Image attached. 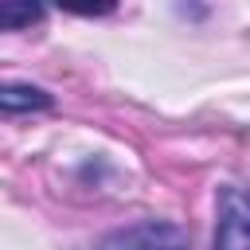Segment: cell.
Instances as JSON below:
<instances>
[{
	"instance_id": "obj_1",
	"label": "cell",
	"mask_w": 250,
	"mask_h": 250,
	"mask_svg": "<svg viewBox=\"0 0 250 250\" xmlns=\"http://www.w3.org/2000/svg\"><path fill=\"white\" fill-rule=\"evenodd\" d=\"M215 250H250V191L227 184L215 207Z\"/></svg>"
},
{
	"instance_id": "obj_2",
	"label": "cell",
	"mask_w": 250,
	"mask_h": 250,
	"mask_svg": "<svg viewBox=\"0 0 250 250\" xmlns=\"http://www.w3.org/2000/svg\"><path fill=\"white\" fill-rule=\"evenodd\" d=\"M102 250H188V234L172 223H137L102 242Z\"/></svg>"
},
{
	"instance_id": "obj_3",
	"label": "cell",
	"mask_w": 250,
	"mask_h": 250,
	"mask_svg": "<svg viewBox=\"0 0 250 250\" xmlns=\"http://www.w3.org/2000/svg\"><path fill=\"white\" fill-rule=\"evenodd\" d=\"M0 102H4V113H16L23 105H47V94L43 90H31V86H8Z\"/></svg>"
},
{
	"instance_id": "obj_4",
	"label": "cell",
	"mask_w": 250,
	"mask_h": 250,
	"mask_svg": "<svg viewBox=\"0 0 250 250\" xmlns=\"http://www.w3.org/2000/svg\"><path fill=\"white\" fill-rule=\"evenodd\" d=\"M39 16V8L31 4V8H16V4H0V23L4 27H20V23H31Z\"/></svg>"
}]
</instances>
